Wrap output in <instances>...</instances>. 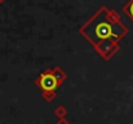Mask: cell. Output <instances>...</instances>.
I'll return each mask as SVG.
<instances>
[{
    "label": "cell",
    "instance_id": "obj_1",
    "mask_svg": "<svg viewBox=\"0 0 133 124\" xmlns=\"http://www.w3.org/2000/svg\"><path fill=\"white\" fill-rule=\"evenodd\" d=\"M79 32L102 58L109 61L119 52V41L128 34V27L122 22L120 14L116 10L101 6L80 27Z\"/></svg>",
    "mask_w": 133,
    "mask_h": 124
},
{
    "label": "cell",
    "instance_id": "obj_2",
    "mask_svg": "<svg viewBox=\"0 0 133 124\" xmlns=\"http://www.w3.org/2000/svg\"><path fill=\"white\" fill-rule=\"evenodd\" d=\"M36 85L43 90V92H54L58 85V82L53 74V70H45L44 73L38 78Z\"/></svg>",
    "mask_w": 133,
    "mask_h": 124
},
{
    "label": "cell",
    "instance_id": "obj_3",
    "mask_svg": "<svg viewBox=\"0 0 133 124\" xmlns=\"http://www.w3.org/2000/svg\"><path fill=\"white\" fill-rule=\"evenodd\" d=\"M53 74H54V76H56V79H57V82H58V85H61L62 83L66 80V78H67L66 73H65L61 67H54V69H53Z\"/></svg>",
    "mask_w": 133,
    "mask_h": 124
},
{
    "label": "cell",
    "instance_id": "obj_4",
    "mask_svg": "<svg viewBox=\"0 0 133 124\" xmlns=\"http://www.w3.org/2000/svg\"><path fill=\"white\" fill-rule=\"evenodd\" d=\"M123 12L133 21V0H129V1L123 6Z\"/></svg>",
    "mask_w": 133,
    "mask_h": 124
},
{
    "label": "cell",
    "instance_id": "obj_5",
    "mask_svg": "<svg viewBox=\"0 0 133 124\" xmlns=\"http://www.w3.org/2000/svg\"><path fill=\"white\" fill-rule=\"evenodd\" d=\"M42 96H43V98L46 102H52L56 98V92H43Z\"/></svg>",
    "mask_w": 133,
    "mask_h": 124
},
{
    "label": "cell",
    "instance_id": "obj_6",
    "mask_svg": "<svg viewBox=\"0 0 133 124\" xmlns=\"http://www.w3.org/2000/svg\"><path fill=\"white\" fill-rule=\"evenodd\" d=\"M66 113H67V111H66V109H65L63 106H58V107L54 110V114H56L59 119H62V118L66 115Z\"/></svg>",
    "mask_w": 133,
    "mask_h": 124
},
{
    "label": "cell",
    "instance_id": "obj_7",
    "mask_svg": "<svg viewBox=\"0 0 133 124\" xmlns=\"http://www.w3.org/2000/svg\"><path fill=\"white\" fill-rule=\"evenodd\" d=\"M56 124H70V123H69V122L65 119V118H62V119H59V120H58Z\"/></svg>",
    "mask_w": 133,
    "mask_h": 124
},
{
    "label": "cell",
    "instance_id": "obj_8",
    "mask_svg": "<svg viewBox=\"0 0 133 124\" xmlns=\"http://www.w3.org/2000/svg\"><path fill=\"white\" fill-rule=\"evenodd\" d=\"M4 1H5V0H0V4H3V3H4Z\"/></svg>",
    "mask_w": 133,
    "mask_h": 124
}]
</instances>
